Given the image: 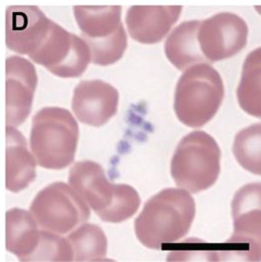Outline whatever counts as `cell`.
<instances>
[{
    "label": "cell",
    "instance_id": "7",
    "mask_svg": "<svg viewBox=\"0 0 261 262\" xmlns=\"http://www.w3.org/2000/svg\"><path fill=\"white\" fill-rule=\"evenodd\" d=\"M29 210L41 229L58 235L71 232L91 216L88 204L63 182L51 184L39 191Z\"/></svg>",
    "mask_w": 261,
    "mask_h": 262
},
{
    "label": "cell",
    "instance_id": "18",
    "mask_svg": "<svg viewBox=\"0 0 261 262\" xmlns=\"http://www.w3.org/2000/svg\"><path fill=\"white\" fill-rule=\"evenodd\" d=\"M260 53V49H256L247 55L237 89L240 107L256 118L261 117Z\"/></svg>",
    "mask_w": 261,
    "mask_h": 262
},
{
    "label": "cell",
    "instance_id": "19",
    "mask_svg": "<svg viewBox=\"0 0 261 262\" xmlns=\"http://www.w3.org/2000/svg\"><path fill=\"white\" fill-rule=\"evenodd\" d=\"M74 254V261H104L107 240L103 229L95 224L83 223L67 237Z\"/></svg>",
    "mask_w": 261,
    "mask_h": 262
},
{
    "label": "cell",
    "instance_id": "17",
    "mask_svg": "<svg viewBox=\"0 0 261 262\" xmlns=\"http://www.w3.org/2000/svg\"><path fill=\"white\" fill-rule=\"evenodd\" d=\"M199 23L200 20L184 21L170 33L165 42L167 58L179 71L197 63H207L197 41Z\"/></svg>",
    "mask_w": 261,
    "mask_h": 262
},
{
    "label": "cell",
    "instance_id": "2",
    "mask_svg": "<svg viewBox=\"0 0 261 262\" xmlns=\"http://www.w3.org/2000/svg\"><path fill=\"white\" fill-rule=\"evenodd\" d=\"M69 184L104 222H124L141 205V198L132 186L111 183L103 167L93 161L76 163L70 170Z\"/></svg>",
    "mask_w": 261,
    "mask_h": 262
},
{
    "label": "cell",
    "instance_id": "9",
    "mask_svg": "<svg viewBox=\"0 0 261 262\" xmlns=\"http://www.w3.org/2000/svg\"><path fill=\"white\" fill-rule=\"evenodd\" d=\"M248 27L237 14L220 12L200 20L197 30L199 50L206 62L233 57L247 45Z\"/></svg>",
    "mask_w": 261,
    "mask_h": 262
},
{
    "label": "cell",
    "instance_id": "4",
    "mask_svg": "<svg viewBox=\"0 0 261 262\" xmlns=\"http://www.w3.org/2000/svg\"><path fill=\"white\" fill-rule=\"evenodd\" d=\"M224 97L220 74L209 63H197L186 69L178 80L174 110L185 126L199 129L215 117Z\"/></svg>",
    "mask_w": 261,
    "mask_h": 262
},
{
    "label": "cell",
    "instance_id": "13",
    "mask_svg": "<svg viewBox=\"0 0 261 262\" xmlns=\"http://www.w3.org/2000/svg\"><path fill=\"white\" fill-rule=\"evenodd\" d=\"M120 95L112 84L100 79L82 80L74 91L72 107L78 121L100 128L118 112Z\"/></svg>",
    "mask_w": 261,
    "mask_h": 262
},
{
    "label": "cell",
    "instance_id": "10",
    "mask_svg": "<svg viewBox=\"0 0 261 262\" xmlns=\"http://www.w3.org/2000/svg\"><path fill=\"white\" fill-rule=\"evenodd\" d=\"M260 183L248 184L240 188L232 201L234 233L228 244H233L235 252L239 246L241 257L247 261L260 260Z\"/></svg>",
    "mask_w": 261,
    "mask_h": 262
},
{
    "label": "cell",
    "instance_id": "12",
    "mask_svg": "<svg viewBox=\"0 0 261 262\" xmlns=\"http://www.w3.org/2000/svg\"><path fill=\"white\" fill-rule=\"evenodd\" d=\"M52 20L33 5H12L5 13V42L8 50L30 55L46 37Z\"/></svg>",
    "mask_w": 261,
    "mask_h": 262
},
{
    "label": "cell",
    "instance_id": "8",
    "mask_svg": "<svg viewBox=\"0 0 261 262\" xmlns=\"http://www.w3.org/2000/svg\"><path fill=\"white\" fill-rule=\"evenodd\" d=\"M28 57L56 77L74 79L86 71L91 52L81 37L52 21L46 37Z\"/></svg>",
    "mask_w": 261,
    "mask_h": 262
},
{
    "label": "cell",
    "instance_id": "3",
    "mask_svg": "<svg viewBox=\"0 0 261 262\" xmlns=\"http://www.w3.org/2000/svg\"><path fill=\"white\" fill-rule=\"evenodd\" d=\"M78 122L70 111L47 106L32 120L30 149L36 164L49 170H62L70 166L78 149Z\"/></svg>",
    "mask_w": 261,
    "mask_h": 262
},
{
    "label": "cell",
    "instance_id": "20",
    "mask_svg": "<svg viewBox=\"0 0 261 262\" xmlns=\"http://www.w3.org/2000/svg\"><path fill=\"white\" fill-rule=\"evenodd\" d=\"M261 125L254 124L235 136L233 154L245 170L261 174Z\"/></svg>",
    "mask_w": 261,
    "mask_h": 262
},
{
    "label": "cell",
    "instance_id": "6",
    "mask_svg": "<svg viewBox=\"0 0 261 262\" xmlns=\"http://www.w3.org/2000/svg\"><path fill=\"white\" fill-rule=\"evenodd\" d=\"M122 6H75L74 14L81 38L91 52V61L111 66L119 61L128 48L122 24Z\"/></svg>",
    "mask_w": 261,
    "mask_h": 262
},
{
    "label": "cell",
    "instance_id": "1",
    "mask_svg": "<svg viewBox=\"0 0 261 262\" xmlns=\"http://www.w3.org/2000/svg\"><path fill=\"white\" fill-rule=\"evenodd\" d=\"M195 214V200L186 190L164 189L146 202L135 220L136 236L145 247L162 250L189 233Z\"/></svg>",
    "mask_w": 261,
    "mask_h": 262
},
{
    "label": "cell",
    "instance_id": "11",
    "mask_svg": "<svg viewBox=\"0 0 261 262\" xmlns=\"http://www.w3.org/2000/svg\"><path fill=\"white\" fill-rule=\"evenodd\" d=\"M35 67L25 57L6 59V126L18 127L28 118L37 86Z\"/></svg>",
    "mask_w": 261,
    "mask_h": 262
},
{
    "label": "cell",
    "instance_id": "5",
    "mask_svg": "<svg viewBox=\"0 0 261 262\" xmlns=\"http://www.w3.org/2000/svg\"><path fill=\"white\" fill-rule=\"evenodd\" d=\"M221 151L212 136L195 131L178 144L171 161V176L176 185L191 193L205 191L217 182Z\"/></svg>",
    "mask_w": 261,
    "mask_h": 262
},
{
    "label": "cell",
    "instance_id": "14",
    "mask_svg": "<svg viewBox=\"0 0 261 262\" xmlns=\"http://www.w3.org/2000/svg\"><path fill=\"white\" fill-rule=\"evenodd\" d=\"M181 5H135L126 14L130 37L143 45H155L165 38L178 21Z\"/></svg>",
    "mask_w": 261,
    "mask_h": 262
},
{
    "label": "cell",
    "instance_id": "16",
    "mask_svg": "<svg viewBox=\"0 0 261 262\" xmlns=\"http://www.w3.org/2000/svg\"><path fill=\"white\" fill-rule=\"evenodd\" d=\"M30 212L19 208L6 213V249L20 261H31L40 240L42 229L38 228Z\"/></svg>",
    "mask_w": 261,
    "mask_h": 262
},
{
    "label": "cell",
    "instance_id": "15",
    "mask_svg": "<svg viewBox=\"0 0 261 262\" xmlns=\"http://www.w3.org/2000/svg\"><path fill=\"white\" fill-rule=\"evenodd\" d=\"M35 177L36 161L27 149L26 138L15 127L6 126V189L18 193Z\"/></svg>",
    "mask_w": 261,
    "mask_h": 262
}]
</instances>
